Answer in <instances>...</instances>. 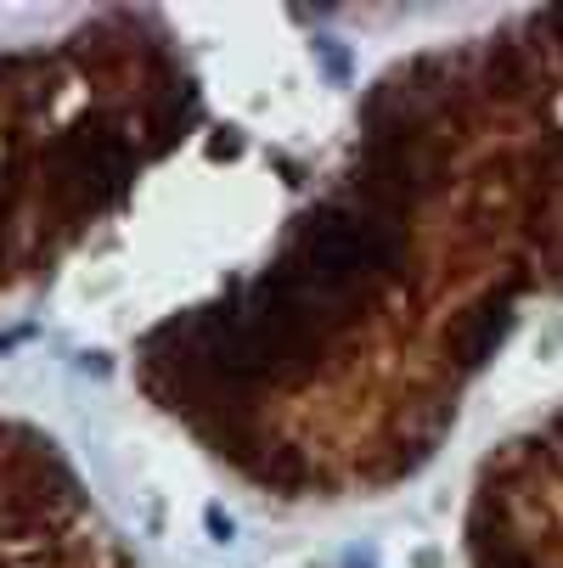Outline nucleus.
Returning <instances> with one entry per match:
<instances>
[{
  "mask_svg": "<svg viewBox=\"0 0 563 568\" xmlns=\"http://www.w3.org/2000/svg\"><path fill=\"white\" fill-rule=\"evenodd\" d=\"M46 175H51V192H57V203H62L68 214H97V209H108V203L130 186V175H135V146H130V135H124L119 124H108V119H79L73 130H62V135L51 141Z\"/></svg>",
  "mask_w": 563,
  "mask_h": 568,
  "instance_id": "nucleus-1",
  "label": "nucleus"
},
{
  "mask_svg": "<svg viewBox=\"0 0 563 568\" xmlns=\"http://www.w3.org/2000/svg\"><path fill=\"white\" fill-rule=\"evenodd\" d=\"M12 197H18V170H12V158L0 152V231H7V214H12Z\"/></svg>",
  "mask_w": 563,
  "mask_h": 568,
  "instance_id": "nucleus-2",
  "label": "nucleus"
}]
</instances>
